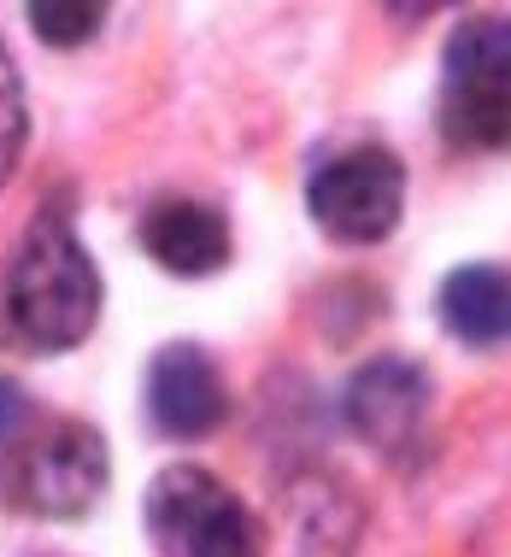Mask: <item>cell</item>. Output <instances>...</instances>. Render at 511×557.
<instances>
[{
	"mask_svg": "<svg viewBox=\"0 0 511 557\" xmlns=\"http://www.w3.org/2000/svg\"><path fill=\"white\" fill-rule=\"evenodd\" d=\"M100 318V276L59 218H36L7 270V329L19 346L59 352L77 346Z\"/></svg>",
	"mask_w": 511,
	"mask_h": 557,
	"instance_id": "6da1fadb",
	"label": "cell"
},
{
	"mask_svg": "<svg viewBox=\"0 0 511 557\" xmlns=\"http://www.w3.org/2000/svg\"><path fill=\"white\" fill-rule=\"evenodd\" d=\"M147 534L159 557H259V522L200 463H171L147 487Z\"/></svg>",
	"mask_w": 511,
	"mask_h": 557,
	"instance_id": "3957f363",
	"label": "cell"
},
{
	"mask_svg": "<svg viewBox=\"0 0 511 557\" xmlns=\"http://www.w3.org/2000/svg\"><path fill=\"white\" fill-rule=\"evenodd\" d=\"M441 135L453 147H511V18H471L441 59Z\"/></svg>",
	"mask_w": 511,
	"mask_h": 557,
	"instance_id": "7a4b0ae2",
	"label": "cell"
},
{
	"mask_svg": "<svg viewBox=\"0 0 511 557\" xmlns=\"http://www.w3.org/2000/svg\"><path fill=\"white\" fill-rule=\"evenodd\" d=\"M107 487V446L88 423H53L48 434L24 446L19 493L41 517H77Z\"/></svg>",
	"mask_w": 511,
	"mask_h": 557,
	"instance_id": "5b68a950",
	"label": "cell"
},
{
	"mask_svg": "<svg viewBox=\"0 0 511 557\" xmlns=\"http://www.w3.org/2000/svg\"><path fill=\"white\" fill-rule=\"evenodd\" d=\"M142 247L171 276H212L230 259V223L206 200H159L142 218Z\"/></svg>",
	"mask_w": 511,
	"mask_h": 557,
	"instance_id": "ba28073f",
	"label": "cell"
},
{
	"mask_svg": "<svg viewBox=\"0 0 511 557\" xmlns=\"http://www.w3.org/2000/svg\"><path fill=\"white\" fill-rule=\"evenodd\" d=\"M24 153V88L12 71V53L0 48V183L12 176V164Z\"/></svg>",
	"mask_w": 511,
	"mask_h": 557,
	"instance_id": "8fae6325",
	"label": "cell"
},
{
	"mask_svg": "<svg viewBox=\"0 0 511 557\" xmlns=\"http://www.w3.org/2000/svg\"><path fill=\"white\" fill-rule=\"evenodd\" d=\"M424 411H429V375L417 370L412 358H377V364H365L348 387L353 429L382 451L412 446V434L424 429Z\"/></svg>",
	"mask_w": 511,
	"mask_h": 557,
	"instance_id": "52a82bcc",
	"label": "cell"
},
{
	"mask_svg": "<svg viewBox=\"0 0 511 557\" xmlns=\"http://www.w3.org/2000/svg\"><path fill=\"white\" fill-rule=\"evenodd\" d=\"M230 411V394H223L218 364L200 352V346H165L147 370V417H154L159 434L171 441H200L212 434Z\"/></svg>",
	"mask_w": 511,
	"mask_h": 557,
	"instance_id": "8992f818",
	"label": "cell"
},
{
	"mask_svg": "<svg viewBox=\"0 0 511 557\" xmlns=\"http://www.w3.org/2000/svg\"><path fill=\"white\" fill-rule=\"evenodd\" d=\"M100 18L107 12L88 7V0H48V7H29V24L41 29V41H53V48H77V41H88L100 29Z\"/></svg>",
	"mask_w": 511,
	"mask_h": 557,
	"instance_id": "30bf717a",
	"label": "cell"
},
{
	"mask_svg": "<svg viewBox=\"0 0 511 557\" xmlns=\"http://www.w3.org/2000/svg\"><path fill=\"white\" fill-rule=\"evenodd\" d=\"M441 323L464 346H506L511 341V270L459 264L441 282Z\"/></svg>",
	"mask_w": 511,
	"mask_h": 557,
	"instance_id": "9c48e42d",
	"label": "cell"
},
{
	"mask_svg": "<svg viewBox=\"0 0 511 557\" xmlns=\"http://www.w3.org/2000/svg\"><path fill=\"white\" fill-rule=\"evenodd\" d=\"M306 200H312V218H318L324 235L348 240V247H370V240L394 235L400 206H405V171L388 147L358 141L312 176Z\"/></svg>",
	"mask_w": 511,
	"mask_h": 557,
	"instance_id": "277c9868",
	"label": "cell"
},
{
	"mask_svg": "<svg viewBox=\"0 0 511 557\" xmlns=\"http://www.w3.org/2000/svg\"><path fill=\"white\" fill-rule=\"evenodd\" d=\"M29 423V405H24V394L12 382H0V451H7L12 441H19V429Z\"/></svg>",
	"mask_w": 511,
	"mask_h": 557,
	"instance_id": "7c38bea8",
	"label": "cell"
}]
</instances>
